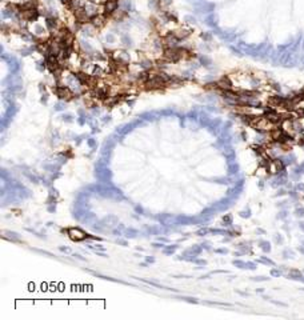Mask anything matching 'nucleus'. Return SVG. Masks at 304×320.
<instances>
[{
  "label": "nucleus",
  "instance_id": "nucleus-24",
  "mask_svg": "<svg viewBox=\"0 0 304 320\" xmlns=\"http://www.w3.org/2000/svg\"><path fill=\"white\" fill-rule=\"evenodd\" d=\"M200 246L203 247V250H207V251H211L212 248H211V243L210 242H204V243H202Z\"/></svg>",
  "mask_w": 304,
  "mask_h": 320
},
{
  "label": "nucleus",
  "instance_id": "nucleus-14",
  "mask_svg": "<svg viewBox=\"0 0 304 320\" xmlns=\"http://www.w3.org/2000/svg\"><path fill=\"white\" fill-rule=\"evenodd\" d=\"M178 299L184 300V302H188V303H194V304L199 303V300H198V299H195V298H188V296H179Z\"/></svg>",
  "mask_w": 304,
  "mask_h": 320
},
{
  "label": "nucleus",
  "instance_id": "nucleus-40",
  "mask_svg": "<svg viewBox=\"0 0 304 320\" xmlns=\"http://www.w3.org/2000/svg\"><path fill=\"white\" fill-rule=\"evenodd\" d=\"M59 250L62 251V252H71V250H70V248H68V247H60Z\"/></svg>",
  "mask_w": 304,
  "mask_h": 320
},
{
  "label": "nucleus",
  "instance_id": "nucleus-26",
  "mask_svg": "<svg viewBox=\"0 0 304 320\" xmlns=\"http://www.w3.org/2000/svg\"><path fill=\"white\" fill-rule=\"evenodd\" d=\"M234 264H235V266H238V267H240V268H244V267H246V263L240 262V260H234Z\"/></svg>",
  "mask_w": 304,
  "mask_h": 320
},
{
  "label": "nucleus",
  "instance_id": "nucleus-23",
  "mask_svg": "<svg viewBox=\"0 0 304 320\" xmlns=\"http://www.w3.org/2000/svg\"><path fill=\"white\" fill-rule=\"evenodd\" d=\"M192 263L198 264V266H206V264H207L206 260H203V259H198V258H195V259H194V262H192Z\"/></svg>",
  "mask_w": 304,
  "mask_h": 320
},
{
  "label": "nucleus",
  "instance_id": "nucleus-29",
  "mask_svg": "<svg viewBox=\"0 0 304 320\" xmlns=\"http://www.w3.org/2000/svg\"><path fill=\"white\" fill-rule=\"evenodd\" d=\"M48 212H55L56 211V204H50V206L47 207Z\"/></svg>",
  "mask_w": 304,
  "mask_h": 320
},
{
  "label": "nucleus",
  "instance_id": "nucleus-28",
  "mask_svg": "<svg viewBox=\"0 0 304 320\" xmlns=\"http://www.w3.org/2000/svg\"><path fill=\"white\" fill-rule=\"evenodd\" d=\"M116 243H118V244H122V246H124V247L128 246L127 240H124V239H118V240H116Z\"/></svg>",
  "mask_w": 304,
  "mask_h": 320
},
{
  "label": "nucleus",
  "instance_id": "nucleus-15",
  "mask_svg": "<svg viewBox=\"0 0 304 320\" xmlns=\"http://www.w3.org/2000/svg\"><path fill=\"white\" fill-rule=\"evenodd\" d=\"M191 251L194 252L196 256H199L200 254H202V251H203V247H202V246H192V247H191Z\"/></svg>",
  "mask_w": 304,
  "mask_h": 320
},
{
  "label": "nucleus",
  "instance_id": "nucleus-39",
  "mask_svg": "<svg viewBox=\"0 0 304 320\" xmlns=\"http://www.w3.org/2000/svg\"><path fill=\"white\" fill-rule=\"evenodd\" d=\"M158 240H159V242H163V243H168V242H170V240H168L167 238H163V236H159Z\"/></svg>",
  "mask_w": 304,
  "mask_h": 320
},
{
  "label": "nucleus",
  "instance_id": "nucleus-38",
  "mask_svg": "<svg viewBox=\"0 0 304 320\" xmlns=\"http://www.w3.org/2000/svg\"><path fill=\"white\" fill-rule=\"evenodd\" d=\"M88 239H91V240H98V242H100V240H102V239L99 238V236H94V235H88Z\"/></svg>",
  "mask_w": 304,
  "mask_h": 320
},
{
  "label": "nucleus",
  "instance_id": "nucleus-2",
  "mask_svg": "<svg viewBox=\"0 0 304 320\" xmlns=\"http://www.w3.org/2000/svg\"><path fill=\"white\" fill-rule=\"evenodd\" d=\"M68 238H70L72 242H84V240L88 239V234L86 231H83L82 228L79 227H74V228H68Z\"/></svg>",
  "mask_w": 304,
  "mask_h": 320
},
{
  "label": "nucleus",
  "instance_id": "nucleus-10",
  "mask_svg": "<svg viewBox=\"0 0 304 320\" xmlns=\"http://www.w3.org/2000/svg\"><path fill=\"white\" fill-rule=\"evenodd\" d=\"M174 35L179 40H182V39H186L187 36L190 35V31H187V30H178V31H174Z\"/></svg>",
  "mask_w": 304,
  "mask_h": 320
},
{
  "label": "nucleus",
  "instance_id": "nucleus-7",
  "mask_svg": "<svg viewBox=\"0 0 304 320\" xmlns=\"http://www.w3.org/2000/svg\"><path fill=\"white\" fill-rule=\"evenodd\" d=\"M176 223L182 224V226H190V224L194 223V218H190V216H178L176 218Z\"/></svg>",
  "mask_w": 304,
  "mask_h": 320
},
{
  "label": "nucleus",
  "instance_id": "nucleus-32",
  "mask_svg": "<svg viewBox=\"0 0 304 320\" xmlns=\"http://www.w3.org/2000/svg\"><path fill=\"white\" fill-rule=\"evenodd\" d=\"M35 252H39V254H43V255H47V256H52V254H50V252H47V251H43V250H34Z\"/></svg>",
  "mask_w": 304,
  "mask_h": 320
},
{
  "label": "nucleus",
  "instance_id": "nucleus-13",
  "mask_svg": "<svg viewBox=\"0 0 304 320\" xmlns=\"http://www.w3.org/2000/svg\"><path fill=\"white\" fill-rule=\"evenodd\" d=\"M211 180L212 183H219V184H228L230 183V180L226 179V178H215V179H208Z\"/></svg>",
  "mask_w": 304,
  "mask_h": 320
},
{
  "label": "nucleus",
  "instance_id": "nucleus-6",
  "mask_svg": "<svg viewBox=\"0 0 304 320\" xmlns=\"http://www.w3.org/2000/svg\"><path fill=\"white\" fill-rule=\"evenodd\" d=\"M216 84H218V88H220L222 91H227V90H231L232 88V83L227 76H223L222 79L216 82Z\"/></svg>",
  "mask_w": 304,
  "mask_h": 320
},
{
  "label": "nucleus",
  "instance_id": "nucleus-44",
  "mask_svg": "<svg viewBox=\"0 0 304 320\" xmlns=\"http://www.w3.org/2000/svg\"><path fill=\"white\" fill-rule=\"evenodd\" d=\"M62 2H63L64 4H67V6H70V4H71L72 2H74V0H62Z\"/></svg>",
  "mask_w": 304,
  "mask_h": 320
},
{
  "label": "nucleus",
  "instance_id": "nucleus-20",
  "mask_svg": "<svg viewBox=\"0 0 304 320\" xmlns=\"http://www.w3.org/2000/svg\"><path fill=\"white\" fill-rule=\"evenodd\" d=\"M147 231L150 232V234H155V235H159V234H160V228H159V227H156V226L150 227Z\"/></svg>",
  "mask_w": 304,
  "mask_h": 320
},
{
  "label": "nucleus",
  "instance_id": "nucleus-17",
  "mask_svg": "<svg viewBox=\"0 0 304 320\" xmlns=\"http://www.w3.org/2000/svg\"><path fill=\"white\" fill-rule=\"evenodd\" d=\"M223 223H224V226H231L232 224V216L231 215H224L223 216Z\"/></svg>",
  "mask_w": 304,
  "mask_h": 320
},
{
  "label": "nucleus",
  "instance_id": "nucleus-36",
  "mask_svg": "<svg viewBox=\"0 0 304 320\" xmlns=\"http://www.w3.org/2000/svg\"><path fill=\"white\" fill-rule=\"evenodd\" d=\"M240 216H242V218H250V211H243V212H240Z\"/></svg>",
  "mask_w": 304,
  "mask_h": 320
},
{
  "label": "nucleus",
  "instance_id": "nucleus-41",
  "mask_svg": "<svg viewBox=\"0 0 304 320\" xmlns=\"http://www.w3.org/2000/svg\"><path fill=\"white\" fill-rule=\"evenodd\" d=\"M147 263H154L155 262V258H152V256H147Z\"/></svg>",
  "mask_w": 304,
  "mask_h": 320
},
{
  "label": "nucleus",
  "instance_id": "nucleus-9",
  "mask_svg": "<svg viewBox=\"0 0 304 320\" xmlns=\"http://www.w3.org/2000/svg\"><path fill=\"white\" fill-rule=\"evenodd\" d=\"M123 235L126 236V238H130V239H134L136 236L139 235V231L138 230H134V228H126L123 232Z\"/></svg>",
  "mask_w": 304,
  "mask_h": 320
},
{
  "label": "nucleus",
  "instance_id": "nucleus-4",
  "mask_svg": "<svg viewBox=\"0 0 304 320\" xmlns=\"http://www.w3.org/2000/svg\"><path fill=\"white\" fill-rule=\"evenodd\" d=\"M106 15H95L91 18V24L94 26L95 28H102L104 24H106Z\"/></svg>",
  "mask_w": 304,
  "mask_h": 320
},
{
  "label": "nucleus",
  "instance_id": "nucleus-19",
  "mask_svg": "<svg viewBox=\"0 0 304 320\" xmlns=\"http://www.w3.org/2000/svg\"><path fill=\"white\" fill-rule=\"evenodd\" d=\"M210 232H211V230H208V228H200V230L196 232V235H198V236H204V235L210 234Z\"/></svg>",
  "mask_w": 304,
  "mask_h": 320
},
{
  "label": "nucleus",
  "instance_id": "nucleus-27",
  "mask_svg": "<svg viewBox=\"0 0 304 320\" xmlns=\"http://www.w3.org/2000/svg\"><path fill=\"white\" fill-rule=\"evenodd\" d=\"M152 246H154L155 248H162V250H163L164 247H166V246H164V243H163V242H158V243H154V244H152Z\"/></svg>",
  "mask_w": 304,
  "mask_h": 320
},
{
  "label": "nucleus",
  "instance_id": "nucleus-42",
  "mask_svg": "<svg viewBox=\"0 0 304 320\" xmlns=\"http://www.w3.org/2000/svg\"><path fill=\"white\" fill-rule=\"evenodd\" d=\"M63 119H64V120H67V122H72V119H71V116H70V115H64V116H63Z\"/></svg>",
  "mask_w": 304,
  "mask_h": 320
},
{
  "label": "nucleus",
  "instance_id": "nucleus-43",
  "mask_svg": "<svg viewBox=\"0 0 304 320\" xmlns=\"http://www.w3.org/2000/svg\"><path fill=\"white\" fill-rule=\"evenodd\" d=\"M271 274H272V275H274V276H279V275H280V271H276V270H272V272H271Z\"/></svg>",
  "mask_w": 304,
  "mask_h": 320
},
{
  "label": "nucleus",
  "instance_id": "nucleus-30",
  "mask_svg": "<svg viewBox=\"0 0 304 320\" xmlns=\"http://www.w3.org/2000/svg\"><path fill=\"white\" fill-rule=\"evenodd\" d=\"M202 63L204 64V66H210V63H211V62H210V59H208V58H206V56H203V58H202Z\"/></svg>",
  "mask_w": 304,
  "mask_h": 320
},
{
  "label": "nucleus",
  "instance_id": "nucleus-37",
  "mask_svg": "<svg viewBox=\"0 0 304 320\" xmlns=\"http://www.w3.org/2000/svg\"><path fill=\"white\" fill-rule=\"evenodd\" d=\"M244 268H248V270H255V264H252V263H247L246 264V267Z\"/></svg>",
  "mask_w": 304,
  "mask_h": 320
},
{
  "label": "nucleus",
  "instance_id": "nucleus-31",
  "mask_svg": "<svg viewBox=\"0 0 304 320\" xmlns=\"http://www.w3.org/2000/svg\"><path fill=\"white\" fill-rule=\"evenodd\" d=\"M87 143H88V146H90L91 148H94V147L96 146V143H95V140H94V139H88V140H87Z\"/></svg>",
  "mask_w": 304,
  "mask_h": 320
},
{
  "label": "nucleus",
  "instance_id": "nucleus-3",
  "mask_svg": "<svg viewBox=\"0 0 304 320\" xmlns=\"http://www.w3.org/2000/svg\"><path fill=\"white\" fill-rule=\"evenodd\" d=\"M103 227H115V226H119V219L116 218L114 215H110V216H106L102 222H100Z\"/></svg>",
  "mask_w": 304,
  "mask_h": 320
},
{
  "label": "nucleus",
  "instance_id": "nucleus-45",
  "mask_svg": "<svg viewBox=\"0 0 304 320\" xmlns=\"http://www.w3.org/2000/svg\"><path fill=\"white\" fill-rule=\"evenodd\" d=\"M96 254H98V256H103V258H107V255L104 254V252H98V251H96Z\"/></svg>",
  "mask_w": 304,
  "mask_h": 320
},
{
  "label": "nucleus",
  "instance_id": "nucleus-33",
  "mask_svg": "<svg viewBox=\"0 0 304 320\" xmlns=\"http://www.w3.org/2000/svg\"><path fill=\"white\" fill-rule=\"evenodd\" d=\"M135 211L138 212V214H140V215H143V214H144V210H143V208L140 207V206H136V207H135Z\"/></svg>",
  "mask_w": 304,
  "mask_h": 320
},
{
  "label": "nucleus",
  "instance_id": "nucleus-34",
  "mask_svg": "<svg viewBox=\"0 0 304 320\" xmlns=\"http://www.w3.org/2000/svg\"><path fill=\"white\" fill-rule=\"evenodd\" d=\"M74 258L79 259V260H82V262H87V259H86V258H83V256H82V255H79V254H74Z\"/></svg>",
  "mask_w": 304,
  "mask_h": 320
},
{
  "label": "nucleus",
  "instance_id": "nucleus-21",
  "mask_svg": "<svg viewBox=\"0 0 304 320\" xmlns=\"http://www.w3.org/2000/svg\"><path fill=\"white\" fill-rule=\"evenodd\" d=\"M46 204H47V206H50V204H56V196L50 195V196H48V199H47V202H46Z\"/></svg>",
  "mask_w": 304,
  "mask_h": 320
},
{
  "label": "nucleus",
  "instance_id": "nucleus-22",
  "mask_svg": "<svg viewBox=\"0 0 304 320\" xmlns=\"http://www.w3.org/2000/svg\"><path fill=\"white\" fill-rule=\"evenodd\" d=\"M260 244H262V248H263V251H264V252H270V251H271V246H270V243H267V242H262Z\"/></svg>",
  "mask_w": 304,
  "mask_h": 320
},
{
  "label": "nucleus",
  "instance_id": "nucleus-1",
  "mask_svg": "<svg viewBox=\"0 0 304 320\" xmlns=\"http://www.w3.org/2000/svg\"><path fill=\"white\" fill-rule=\"evenodd\" d=\"M54 91H55L56 96H58L60 100H66V102H68V100H71V99L75 98V94L70 90V87H67V86L58 84V86L54 88Z\"/></svg>",
  "mask_w": 304,
  "mask_h": 320
},
{
  "label": "nucleus",
  "instance_id": "nucleus-5",
  "mask_svg": "<svg viewBox=\"0 0 304 320\" xmlns=\"http://www.w3.org/2000/svg\"><path fill=\"white\" fill-rule=\"evenodd\" d=\"M2 236H3V238L6 239V240H10V242H12V243H20V235L16 234V232L4 230V231L2 232Z\"/></svg>",
  "mask_w": 304,
  "mask_h": 320
},
{
  "label": "nucleus",
  "instance_id": "nucleus-8",
  "mask_svg": "<svg viewBox=\"0 0 304 320\" xmlns=\"http://www.w3.org/2000/svg\"><path fill=\"white\" fill-rule=\"evenodd\" d=\"M88 272H91L92 275L98 276V278H100V279H104V280H110V282H114V283H122V284H128V283H126V282H123V280H118V279H114V278H111V276H106V275L98 274V272H94V271H88Z\"/></svg>",
  "mask_w": 304,
  "mask_h": 320
},
{
  "label": "nucleus",
  "instance_id": "nucleus-25",
  "mask_svg": "<svg viewBox=\"0 0 304 320\" xmlns=\"http://www.w3.org/2000/svg\"><path fill=\"white\" fill-rule=\"evenodd\" d=\"M211 232H212V234H223V235H227V231H224V230H219V228H212Z\"/></svg>",
  "mask_w": 304,
  "mask_h": 320
},
{
  "label": "nucleus",
  "instance_id": "nucleus-18",
  "mask_svg": "<svg viewBox=\"0 0 304 320\" xmlns=\"http://www.w3.org/2000/svg\"><path fill=\"white\" fill-rule=\"evenodd\" d=\"M236 172H238V166H236V164H231V166L228 167V174H230V175H235Z\"/></svg>",
  "mask_w": 304,
  "mask_h": 320
},
{
  "label": "nucleus",
  "instance_id": "nucleus-35",
  "mask_svg": "<svg viewBox=\"0 0 304 320\" xmlns=\"http://www.w3.org/2000/svg\"><path fill=\"white\" fill-rule=\"evenodd\" d=\"M215 252H216V254H224V255H226L228 251L226 250V248H219V250H215Z\"/></svg>",
  "mask_w": 304,
  "mask_h": 320
},
{
  "label": "nucleus",
  "instance_id": "nucleus-12",
  "mask_svg": "<svg viewBox=\"0 0 304 320\" xmlns=\"http://www.w3.org/2000/svg\"><path fill=\"white\" fill-rule=\"evenodd\" d=\"M46 24H47V28L50 31H54L55 30V27H56V20L55 19H51V18H48L47 19V22H46Z\"/></svg>",
  "mask_w": 304,
  "mask_h": 320
},
{
  "label": "nucleus",
  "instance_id": "nucleus-16",
  "mask_svg": "<svg viewBox=\"0 0 304 320\" xmlns=\"http://www.w3.org/2000/svg\"><path fill=\"white\" fill-rule=\"evenodd\" d=\"M24 175H26V176H27V178H28V179H30V180H31V182H32V183H38V182H39V179H38V178H36V176H34V175H32V174H31V172H28V171H24Z\"/></svg>",
  "mask_w": 304,
  "mask_h": 320
},
{
  "label": "nucleus",
  "instance_id": "nucleus-11",
  "mask_svg": "<svg viewBox=\"0 0 304 320\" xmlns=\"http://www.w3.org/2000/svg\"><path fill=\"white\" fill-rule=\"evenodd\" d=\"M178 247H179V246H176V244H174V246H166V247L163 248V254H166V255H172L176 250H178Z\"/></svg>",
  "mask_w": 304,
  "mask_h": 320
}]
</instances>
